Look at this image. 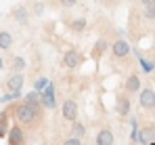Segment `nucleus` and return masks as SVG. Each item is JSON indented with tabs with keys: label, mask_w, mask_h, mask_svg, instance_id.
<instances>
[{
	"label": "nucleus",
	"mask_w": 155,
	"mask_h": 145,
	"mask_svg": "<svg viewBox=\"0 0 155 145\" xmlns=\"http://www.w3.org/2000/svg\"><path fill=\"white\" fill-rule=\"evenodd\" d=\"M40 105H29V103H15L13 105V116L19 124H34L36 120H40Z\"/></svg>",
	"instance_id": "obj_1"
},
{
	"label": "nucleus",
	"mask_w": 155,
	"mask_h": 145,
	"mask_svg": "<svg viewBox=\"0 0 155 145\" xmlns=\"http://www.w3.org/2000/svg\"><path fill=\"white\" fill-rule=\"evenodd\" d=\"M138 105L145 112H155V91L151 86H145L138 91Z\"/></svg>",
	"instance_id": "obj_2"
},
{
	"label": "nucleus",
	"mask_w": 155,
	"mask_h": 145,
	"mask_svg": "<svg viewBox=\"0 0 155 145\" xmlns=\"http://www.w3.org/2000/svg\"><path fill=\"white\" fill-rule=\"evenodd\" d=\"M40 105L42 109H57V97H54V84L48 82L44 91L40 93Z\"/></svg>",
	"instance_id": "obj_3"
},
{
	"label": "nucleus",
	"mask_w": 155,
	"mask_h": 145,
	"mask_svg": "<svg viewBox=\"0 0 155 145\" xmlns=\"http://www.w3.org/2000/svg\"><path fill=\"white\" fill-rule=\"evenodd\" d=\"M130 112H132V101H130V97L126 93H120V95L115 97V114L120 116V118H128Z\"/></svg>",
	"instance_id": "obj_4"
},
{
	"label": "nucleus",
	"mask_w": 155,
	"mask_h": 145,
	"mask_svg": "<svg viewBox=\"0 0 155 145\" xmlns=\"http://www.w3.org/2000/svg\"><path fill=\"white\" fill-rule=\"evenodd\" d=\"M82 61H84V55L76 50V48H69V50H65V55H63V65L67 67V70H78L80 65H82Z\"/></svg>",
	"instance_id": "obj_5"
},
{
	"label": "nucleus",
	"mask_w": 155,
	"mask_h": 145,
	"mask_svg": "<svg viewBox=\"0 0 155 145\" xmlns=\"http://www.w3.org/2000/svg\"><path fill=\"white\" fill-rule=\"evenodd\" d=\"M61 114H63V118H65L67 122H76L78 114H80L78 103L74 101V99H65V101L61 103Z\"/></svg>",
	"instance_id": "obj_6"
},
{
	"label": "nucleus",
	"mask_w": 155,
	"mask_h": 145,
	"mask_svg": "<svg viewBox=\"0 0 155 145\" xmlns=\"http://www.w3.org/2000/svg\"><path fill=\"white\" fill-rule=\"evenodd\" d=\"M111 53H113L115 59H126L130 55V44L124 38H117V40H113V44H111Z\"/></svg>",
	"instance_id": "obj_7"
},
{
	"label": "nucleus",
	"mask_w": 155,
	"mask_h": 145,
	"mask_svg": "<svg viewBox=\"0 0 155 145\" xmlns=\"http://www.w3.org/2000/svg\"><path fill=\"white\" fill-rule=\"evenodd\" d=\"M140 88H143L140 76H138V74H130L128 78H126V84H124V93L130 97V95H136Z\"/></svg>",
	"instance_id": "obj_8"
},
{
	"label": "nucleus",
	"mask_w": 155,
	"mask_h": 145,
	"mask_svg": "<svg viewBox=\"0 0 155 145\" xmlns=\"http://www.w3.org/2000/svg\"><path fill=\"white\" fill-rule=\"evenodd\" d=\"M23 82H25V76L23 74H11L4 82L6 91L8 93H15V91H23Z\"/></svg>",
	"instance_id": "obj_9"
},
{
	"label": "nucleus",
	"mask_w": 155,
	"mask_h": 145,
	"mask_svg": "<svg viewBox=\"0 0 155 145\" xmlns=\"http://www.w3.org/2000/svg\"><path fill=\"white\" fill-rule=\"evenodd\" d=\"M6 139H8V145H23L25 141V135H23V128L19 124H13L6 133Z\"/></svg>",
	"instance_id": "obj_10"
},
{
	"label": "nucleus",
	"mask_w": 155,
	"mask_h": 145,
	"mask_svg": "<svg viewBox=\"0 0 155 145\" xmlns=\"http://www.w3.org/2000/svg\"><path fill=\"white\" fill-rule=\"evenodd\" d=\"M138 143L140 145H155V128L153 126L138 128Z\"/></svg>",
	"instance_id": "obj_11"
},
{
	"label": "nucleus",
	"mask_w": 155,
	"mask_h": 145,
	"mask_svg": "<svg viewBox=\"0 0 155 145\" xmlns=\"http://www.w3.org/2000/svg\"><path fill=\"white\" fill-rule=\"evenodd\" d=\"M94 145H115V137H113V130L111 128H101L97 133V139H94Z\"/></svg>",
	"instance_id": "obj_12"
},
{
	"label": "nucleus",
	"mask_w": 155,
	"mask_h": 145,
	"mask_svg": "<svg viewBox=\"0 0 155 145\" xmlns=\"http://www.w3.org/2000/svg\"><path fill=\"white\" fill-rule=\"evenodd\" d=\"M11 15H13V19H15L17 23H21V25H25L27 19H29V13H27L25 6H15V9L11 11Z\"/></svg>",
	"instance_id": "obj_13"
},
{
	"label": "nucleus",
	"mask_w": 155,
	"mask_h": 145,
	"mask_svg": "<svg viewBox=\"0 0 155 145\" xmlns=\"http://www.w3.org/2000/svg\"><path fill=\"white\" fill-rule=\"evenodd\" d=\"M86 27H88L86 17H76V19L69 21V29H71L74 34H82V32H86Z\"/></svg>",
	"instance_id": "obj_14"
},
{
	"label": "nucleus",
	"mask_w": 155,
	"mask_h": 145,
	"mask_svg": "<svg viewBox=\"0 0 155 145\" xmlns=\"http://www.w3.org/2000/svg\"><path fill=\"white\" fill-rule=\"evenodd\" d=\"M13 34L11 32H6V29H0V50H8V48H13Z\"/></svg>",
	"instance_id": "obj_15"
},
{
	"label": "nucleus",
	"mask_w": 155,
	"mask_h": 145,
	"mask_svg": "<svg viewBox=\"0 0 155 145\" xmlns=\"http://www.w3.org/2000/svg\"><path fill=\"white\" fill-rule=\"evenodd\" d=\"M25 57H21V55H15L13 57V61H11V67H13V74H23L25 70Z\"/></svg>",
	"instance_id": "obj_16"
},
{
	"label": "nucleus",
	"mask_w": 155,
	"mask_h": 145,
	"mask_svg": "<svg viewBox=\"0 0 155 145\" xmlns=\"http://www.w3.org/2000/svg\"><path fill=\"white\" fill-rule=\"evenodd\" d=\"M71 137H78V139H84L86 137V124L82 122H71Z\"/></svg>",
	"instance_id": "obj_17"
},
{
	"label": "nucleus",
	"mask_w": 155,
	"mask_h": 145,
	"mask_svg": "<svg viewBox=\"0 0 155 145\" xmlns=\"http://www.w3.org/2000/svg\"><path fill=\"white\" fill-rule=\"evenodd\" d=\"M11 124H8V112H0V139L6 137Z\"/></svg>",
	"instance_id": "obj_18"
},
{
	"label": "nucleus",
	"mask_w": 155,
	"mask_h": 145,
	"mask_svg": "<svg viewBox=\"0 0 155 145\" xmlns=\"http://www.w3.org/2000/svg\"><path fill=\"white\" fill-rule=\"evenodd\" d=\"M105 50H107V40H105V38H101V40H97V42H94V48H92V57H94V59H99V57L103 55Z\"/></svg>",
	"instance_id": "obj_19"
},
{
	"label": "nucleus",
	"mask_w": 155,
	"mask_h": 145,
	"mask_svg": "<svg viewBox=\"0 0 155 145\" xmlns=\"http://www.w3.org/2000/svg\"><path fill=\"white\" fill-rule=\"evenodd\" d=\"M23 103H29V105H40V93H38V91H31V93L23 95ZM40 107H42V105H40Z\"/></svg>",
	"instance_id": "obj_20"
},
{
	"label": "nucleus",
	"mask_w": 155,
	"mask_h": 145,
	"mask_svg": "<svg viewBox=\"0 0 155 145\" xmlns=\"http://www.w3.org/2000/svg\"><path fill=\"white\" fill-rule=\"evenodd\" d=\"M143 17L149 19V21H155V4H147L143 9Z\"/></svg>",
	"instance_id": "obj_21"
},
{
	"label": "nucleus",
	"mask_w": 155,
	"mask_h": 145,
	"mask_svg": "<svg viewBox=\"0 0 155 145\" xmlns=\"http://www.w3.org/2000/svg\"><path fill=\"white\" fill-rule=\"evenodd\" d=\"M46 84H48V80H46V78H44V76H42V78H38V80H36V82H34V91H38V93H42V91H44V86H46Z\"/></svg>",
	"instance_id": "obj_22"
},
{
	"label": "nucleus",
	"mask_w": 155,
	"mask_h": 145,
	"mask_svg": "<svg viewBox=\"0 0 155 145\" xmlns=\"http://www.w3.org/2000/svg\"><path fill=\"white\" fill-rule=\"evenodd\" d=\"M138 61H140V65H143V70H145V72H153L155 63H151V61H149V59H145V57H138Z\"/></svg>",
	"instance_id": "obj_23"
},
{
	"label": "nucleus",
	"mask_w": 155,
	"mask_h": 145,
	"mask_svg": "<svg viewBox=\"0 0 155 145\" xmlns=\"http://www.w3.org/2000/svg\"><path fill=\"white\" fill-rule=\"evenodd\" d=\"M63 145H84V143H82V139H78V137H71V135H69V137L63 141Z\"/></svg>",
	"instance_id": "obj_24"
},
{
	"label": "nucleus",
	"mask_w": 155,
	"mask_h": 145,
	"mask_svg": "<svg viewBox=\"0 0 155 145\" xmlns=\"http://www.w3.org/2000/svg\"><path fill=\"white\" fill-rule=\"evenodd\" d=\"M31 11H34V15H38V17H40V15H44V4H42V2H36Z\"/></svg>",
	"instance_id": "obj_25"
},
{
	"label": "nucleus",
	"mask_w": 155,
	"mask_h": 145,
	"mask_svg": "<svg viewBox=\"0 0 155 145\" xmlns=\"http://www.w3.org/2000/svg\"><path fill=\"white\" fill-rule=\"evenodd\" d=\"M76 4H78V0H59V6H63V9H71Z\"/></svg>",
	"instance_id": "obj_26"
},
{
	"label": "nucleus",
	"mask_w": 155,
	"mask_h": 145,
	"mask_svg": "<svg viewBox=\"0 0 155 145\" xmlns=\"http://www.w3.org/2000/svg\"><path fill=\"white\" fill-rule=\"evenodd\" d=\"M130 141H132V143H138V128H132V133H130Z\"/></svg>",
	"instance_id": "obj_27"
},
{
	"label": "nucleus",
	"mask_w": 155,
	"mask_h": 145,
	"mask_svg": "<svg viewBox=\"0 0 155 145\" xmlns=\"http://www.w3.org/2000/svg\"><path fill=\"white\" fill-rule=\"evenodd\" d=\"M128 118H130V126H132V128H138V118H136V116H132V114H130Z\"/></svg>",
	"instance_id": "obj_28"
},
{
	"label": "nucleus",
	"mask_w": 155,
	"mask_h": 145,
	"mask_svg": "<svg viewBox=\"0 0 155 145\" xmlns=\"http://www.w3.org/2000/svg\"><path fill=\"white\" fill-rule=\"evenodd\" d=\"M2 70H4V57L0 55V72H2Z\"/></svg>",
	"instance_id": "obj_29"
},
{
	"label": "nucleus",
	"mask_w": 155,
	"mask_h": 145,
	"mask_svg": "<svg viewBox=\"0 0 155 145\" xmlns=\"http://www.w3.org/2000/svg\"><path fill=\"white\" fill-rule=\"evenodd\" d=\"M140 2H143L145 6H147V4H155V0H140Z\"/></svg>",
	"instance_id": "obj_30"
}]
</instances>
